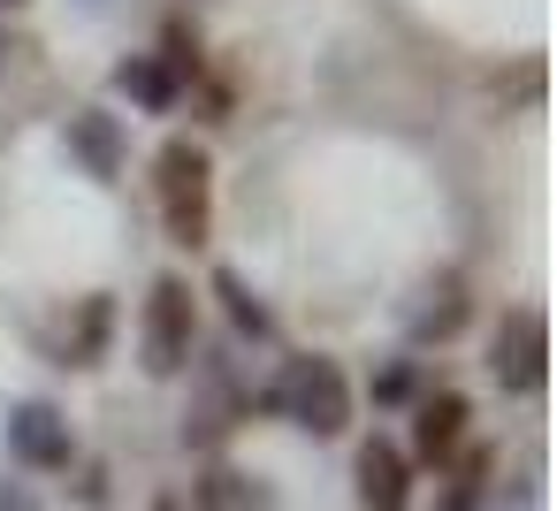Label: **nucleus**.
<instances>
[{"label":"nucleus","instance_id":"obj_9","mask_svg":"<svg viewBox=\"0 0 557 511\" xmlns=\"http://www.w3.org/2000/svg\"><path fill=\"white\" fill-rule=\"evenodd\" d=\"M131 100H146V108H169L176 100V77L161 70V62H123V77H115Z\"/></svg>","mask_w":557,"mask_h":511},{"label":"nucleus","instance_id":"obj_4","mask_svg":"<svg viewBox=\"0 0 557 511\" xmlns=\"http://www.w3.org/2000/svg\"><path fill=\"white\" fill-rule=\"evenodd\" d=\"M488 366H496L504 389L534 397V389H542V313H504V321H496V351H488Z\"/></svg>","mask_w":557,"mask_h":511},{"label":"nucleus","instance_id":"obj_3","mask_svg":"<svg viewBox=\"0 0 557 511\" xmlns=\"http://www.w3.org/2000/svg\"><path fill=\"white\" fill-rule=\"evenodd\" d=\"M191 283L184 275H161L153 283V306H146V366L153 374H176L191 359Z\"/></svg>","mask_w":557,"mask_h":511},{"label":"nucleus","instance_id":"obj_11","mask_svg":"<svg viewBox=\"0 0 557 511\" xmlns=\"http://www.w3.org/2000/svg\"><path fill=\"white\" fill-rule=\"evenodd\" d=\"M222 290H230V313H237L245 328H268V313H260V306L245 298V283H237V275H222Z\"/></svg>","mask_w":557,"mask_h":511},{"label":"nucleus","instance_id":"obj_2","mask_svg":"<svg viewBox=\"0 0 557 511\" xmlns=\"http://www.w3.org/2000/svg\"><path fill=\"white\" fill-rule=\"evenodd\" d=\"M275 412H290L313 435H344L351 427V389L336 374V359H290L275 382Z\"/></svg>","mask_w":557,"mask_h":511},{"label":"nucleus","instance_id":"obj_8","mask_svg":"<svg viewBox=\"0 0 557 511\" xmlns=\"http://www.w3.org/2000/svg\"><path fill=\"white\" fill-rule=\"evenodd\" d=\"M260 496H252V481H237V473H207L199 488H191V511H252Z\"/></svg>","mask_w":557,"mask_h":511},{"label":"nucleus","instance_id":"obj_1","mask_svg":"<svg viewBox=\"0 0 557 511\" xmlns=\"http://www.w3.org/2000/svg\"><path fill=\"white\" fill-rule=\"evenodd\" d=\"M153 176H161V222H169V237L199 252L207 245V214H214V169H207V153L191 138H169L161 161H153Z\"/></svg>","mask_w":557,"mask_h":511},{"label":"nucleus","instance_id":"obj_12","mask_svg":"<svg viewBox=\"0 0 557 511\" xmlns=\"http://www.w3.org/2000/svg\"><path fill=\"white\" fill-rule=\"evenodd\" d=\"M161 511H176V503H161Z\"/></svg>","mask_w":557,"mask_h":511},{"label":"nucleus","instance_id":"obj_10","mask_svg":"<svg viewBox=\"0 0 557 511\" xmlns=\"http://www.w3.org/2000/svg\"><path fill=\"white\" fill-rule=\"evenodd\" d=\"M70 138H77V146L92 153V169H100V176L115 169V130H108V115H85V123H77Z\"/></svg>","mask_w":557,"mask_h":511},{"label":"nucleus","instance_id":"obj_5","mask_svg":"<svg viewBox=\"0 0 557 511\" xmlns=\"http://www.w3.org/2000/svg\"><path fill=\"white\" fill-rule=\"evenodd\" d=\"M9 450H16L24 465H47V473H54V465H70L77 443H70V420H62L54 404H16V412H9Z\"/></svg>","mask_w":557,"mask_h":511},{"label":"nucleus","instance_id":"obj_6","mask_svg":"<svg viewBox=\"0 0 557 511\" xmlns=\"http://www.w3.org/2000/svg\"><path fill=\"white\" fill-rule=\"evenodd\" d=\"M359 503L367 511H405L412 503V465H405V450L397 443H359Z\"/></svg>","mask_w":557,"mask_h":511},{"label":"nucleus","instance_id":"obj_7","mask_svg":"<svg viewBox=\"0 0 557 511\" xmlns=\"http://www.w3.org/2000/svg\"><path fill=\"white\" fill-rule=\"evenodd\" d=\"M458 435H466V397H450V389H443V397H428V404H420V458H428V465H435V458H450V450H458Z\"/></svg>","mask_w":557,"mask_h":511}]
</instances>
